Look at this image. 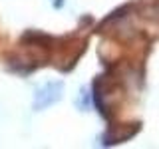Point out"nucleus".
<instances>
[{"label": "nucleus", "mask_w": 159, "mask_h": 149, "mask_svg": "<svg viewBox=\"0 0 159 149\" xmlns=\"http://www.w3.org/2000/svg\"><path fill=\"white\" fill-rule=\"evenodd\" d=\"M62 89H64V86L60 82H54V84L44 86L36 93L34 107H36V109H42V107H48V106H52V103H56L58 99H60V96H62Z\"/></svg>", "instance_id": "obj_1"}]
</instances>
